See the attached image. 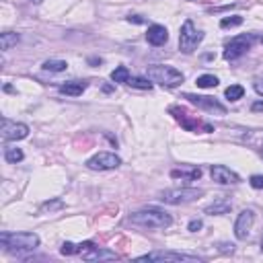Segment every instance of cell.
Masks as SVG:
<instances>
[{
	"instance_id": "8",
	"label": "cell",
	"mask_w": 263,
	"mask_h": 263,
	"mask_svg": "<svg viewBox=\"0 0 263 263\" xmlns=\"http://www.w3.org/2000/svg\"><path fill=\"white\" fill-rule=\"evenodd\" d=\"M183 99H187L189 103L193 105H198L202 109H206V111H210V113H218V115H224L226 113V107L222 103H218L214 97H202V95H191V93H185L183 95Z\"/></svg>"
},
{
	"instance_id": "27",
	"label": "cell",
	"mask_w": 263,
	"mask_h": 263,
	"mask_svg": "<svg viewBox=\"0 0 263 263\" xmlns=\"http://www.w3.org/2000/svg\"><path fill=\"white\" fill-rule=\"evenodd\" d=\"M60 253L62 255H74V253H78V245H74V243H64L62 249H60Z\"/></svg>"
},
{
	"instance_id": "22",
	"label": "cell",
	"mask_w": 263,
	"mask_h": 263,
	"mask_svg": "<svg viewBox=\"0 0 263 263\" xmlns=\"http://www.w3.org/2000/svg\"><path fill=\"white\" fill-rule=\"evenodd\" d=\"M41 68H44L46 72H62V70L68 68V64L64 60H48V62H44Z\"/></svg>"
},
{
	"instance_id": "26",
	"label": "cell",
	"mask_w": 263,
	"mask_h": 263,
	"mask_svg": "<svg viewBox=\"0 0 263 263\" xmlns=\"http://www.w3.org/2000/svg\"><path fill=\"white\" fill-rule=\"evenodd\" d=\"M239 25H243V17H239V15L224 17L222 21H220V27H222V29H228V27H239Z\"/></svg>"
},
{
	"instance_id": "3",
	"label": "cell",
	"mask_w": 263,
	"mask_h": 263,
	"mask_svg": "<svg viewBox=\"0 0 263 263\" xmlns=\"http://www.w3.org/2000/svg\"><path fill=\"white\" fill-rule=\"evenodd\" d=\"M146 76L152 82H158L164 89H175L183 82V74L173 66H164V64H155L146 68Z\"/></svg>"
},
{
	"instance_id": "32",
	"label": "cell",
	"mask_w": 263,
	"mask_h": 263,
	"mask_svg": "<svg viewBox=\"0 0 263 263\" xmlns=\"http://www.w3.org/2000/svg\"><path fill=\"white\" fill-rule=\"evenodd\" d=\"M253 111H263V101H257V103H253Z\"/></svg>"
},
{
	"instance_id": "10",
	"label": "cell",
	"mask_w": 263,
	"mask_h": 263,
	"mask_svg": "<svg viewBox=\"0 0 263 263\" xmlns=\"http://www.w3.org/2000/svg\"><path fill=\"white\" fill-rule=\"evenodd\" d=\"M210 175H212V181H216L220 185H237V183H241V177L234 171H230L228 167H224V164H212Z\"/></svg>"
},
{
	"instance_id": "9",
	"label": "cell",
	"mask_w": 263,
	"mask_h": 263,
	"mask_svg": "<svg viewBox=\"0 0 263 263\" xmlns=\"http://www.w3.org/2000/svg\"><path fill=\"white\" fill-rule=\"evenodd\" d=\"M253 222H255V212L253 210H243L234 222V237L239 241H247V237L251 234V228H253Z\"/></svg>"
},
{
	"instance_id": "25",
	"label": "cell",
	"mask_w": 263,
	"mask_h": 263,
	"mask_svg": "<svg viewBox=\"0 0 263 263\" xmlns=\"http://www.w3.org/2000/svg\"><path fill=\"white\" fill-rule=\"evenodd\" d=\"M111 80L113 82H128L130 80V70L126 66H117L115 70L111 72Z\"/></svg>"
},
{
	"instance_id": "1",
	"label": "cell",
	"mask_w": 263,
	"mask_h": 263,
	"mask_svg": "<svg viewBox=\"0 0 263 263\" xmlns=\"http://www.w3.org/2000/svg\"><path fill=\"white\" fill-rule=\"evenodd\" d=\"M128 222L140 228H169L173 224V218L158 208H142L128 216Z\"/></svg>"
},
{
	"instance_id": "24",
	"label": "cell",
	"mask_w": 263,
	"mask_h": 263,
	"mask_svg": "<svg viewBox=\"0 0 263 263\" xmlns=\"http://www.w3.org/2000/svg\"><path fill=\"white\" fill-rule=\"evenodd\" d=\"M150 78H140V76H130L128 85L134 89H142V91H150L152 89V82H148Z\"/></svg>"
},
{
	"instance_id": "33",
	"label": "cell",
	"mask_w": 263,
	"mask_h": 263,
	"mask_svg": "<svg viewBox=\"0 0 263 263\" xmlns=\"http://www.w3.org/2000/svg\"><path fill=\"white\" fill-rule=\"evenodd\" d=\"M128 21H130V23H144V19H140L138 15H134V17H128Z\"/></svg>"
},
{
	"instance_id": "13",
	"label": "cell",
	"mask_w": 263,
	"mask_h": 263,
	"mask_svg": "<svg viewBox=\"0 0 263 263\" xmlns=\"http://www.w3.org/2000/svg\"><path fill=\"white\" fill-rule=\"evenodd\" d=\"M140 259L144 261H200L196 255H185V253H175V251H155L146 253Z\"/></svg>"
},
{
	"instance_id": "16",
	"label": "cell",
	"mask_w": 263,
	"mask_h": 263,
	"mask_svg": "<svg viewBox=\"0 0 263 263\" xmlns=\"http://www.w3.org/2000/svg\"><path fill=\"white\" fill-rule=\"evenodd\" d=\"M173 179H185V181H196L202 177V169L200 167H181V169H173L171 171Z\"/></svg>"
},
{
	"instance_id": "30",
	"label": "cell",
	"mask_w": 263,
	"mask_h": 263,
	"mask_svg": "<svg viewBox=\"0 0 263 263\" xmlns=\"http://www.w3.org/2000/svg\"><path fill=\"white\" fill-rule=\"evenodd\" d=\"M253 87H255V91H257V95L263 97V76H259V78L253 80Z\"/></svg>"
},
{
	"instance_id": "6",
	"label": "cell",
	"mask_w": 263,
	"mask_h": 263,
	"mask_svg": "<svg viewBox=\"0 0 263 263\" xmlns=\"http://www.w3.org/2000/svg\"><path fill=\"white\" fill-rule=\"evenodd\" d=\"M202 39H204V33L193 25V21L187 19L181 27V33H179V50L183 53H193L202 44Z\"/></svg>"
},
{
	"instance_id": "28",
	"label": "cell",
	"mask_w": 263,
	"mask_h": 263,
	"mask_svg": "<svg viewBox=\"0 0 263 263\" xmlns=\"http://www.w3.org/2000/svg\"><path fill=\"white\" fill-rule=\"evenodd\" d=\"M58 208H64V202L62 200H53V202H46L44 204V208H41V210H58Z\"/></svg>"
},
{
	"instance_id": "19",
	"label": "cell",
	"mask_w": 263,
	"mask_h": 263,
	"mask_svg": "<svg viewBox=\"0 0 263 263\" xmlns=\"http://www.w3.org/2000/svg\"><path fill=\"white\" fill-rule=\"evenodd\" d=\"M17 41H19V33H12V31L0 33V48H2V52H8L12 46H17Z\"/></svg>"
},
{
	"instance_id": "5",
	"label": "cell",
	"mask_w": 263,
	"mask_h": 263,
	"mask_svg": "<svg viewBox=\"0 0 263 263\" xmlns=\"http://www.w3.org/2000/svg\"><path fill=\"white\" fill-rule=\"evenodd\" d=\"M204 196V189H196V187H175V189H167L158 193V200L171 206H181V204H189L196 202Z\"/></svg>"
},
{
	"instance_id": "14",
	"label": "cell",
	"mask_w": 263,
	"mask_h": 263,
	"mask_svg": "<svg viewBox=\"0 0 263 263\" xmlns=\"http://www.w3.org/2000/svg\"><path fill=\"white\" fill-rule=\"evenodd\" d=\"M146 41H148L150 46H155V48L164 46V44L169 41V31H167V27H162V25H150L148 31H146Z\"/></svg>"
},
{
	"instance_id": "11",
	"label": "cell",
	"mask_w": 263,
	"mask_h": 263,
	"mask_svg": "<svg viewBox=\"0 0 263 263\" xmlns=\"http://www.w3.org/2000/svg\"><path fill=\"white\" fill-rule=\"evenodd\" d=\"M2 138L4 140H23V138L29 136V126L25 123H17V121H8L6 117L2 119Z\"/></svg>"
},
{
	"instance_id": "29",
	"label": "cell",
	"mask_w": 263,
	"mask_h": 263,
	"mask_svg": "<svg viewBox=\"0 0 263 263\" xmlns=\"http://www.w3.org/2000/svg\"><path fill=\"white\" fill-rule=\"evenodd\" d=\"M249 183H251L253 189H263V175H253L249 179Z\"/></svg>"
},
{
	"instance_id": "23",
	"label": "cell",
	"mask_w": 263,
	"mask_h": 263,
	"mask_svg": "<svg viewBox=\"0 0 263 263\" xmlns=\"http://www.w3.org/2000/svg\"><path fill=\"white\" fill-rule=\"evenodd\" d=\"M224 95H226V99H228V101H239V99H243L245 89H243L241 85H230V87L224 91Z\"/></svg>"
},
{
	"instance_id": "34",
	"label": "cell",
	"mask_w": 263,
	"mask_h": 263,
	"mask_svg": "<svg viewBox=\"0 0 263 263\" xmlns=\"http://www.w3.org/2000/svg\"><path fill=\"white\" fill-rule=\"evenodd\" d=\"M31 2H35V4H39V2H41V0H31Z\"/></svg>"
},
{
	"instance_id": "31",
	"label": "cell",
	"mask_w": 263,
	"mask_h": 263,
	"mask_svg": "<svg viewBox=\"0 0 263 263\" xmlns=\"http://www.w3.org/2000/svg\"><path fill=\"white\" fill-rule=\"evenodd\" d=\"M202 226H204V222H202V220H191V222H189V226H187V228H189L191 232H198V230H200Z\"/></svg>"
},
{
	"instance_id": "2",
	"label": "cell",
	"mask_w": 263,
	"mask_h": 263,
	"mask_svg": "<svg viewBox=\"0 0 263 263\" xmlns=\"http://www.w3.org/2000/svg\"><path fill=\"white\" fill-rule=\"evenodd\" d=\"M0 243L10 253H23L37 249L39 237L35 232H2L0 234Z\"/></svg>"
},
{
	"instance_id": "18",
	"label": "cell",
	"mask_w": 263,
	"mask_h": 263,
	"mask_svg": "<svg viewBox=\"0 0 263 263\" xmlns=\"http://www.w3.org/2000/svg\"><path fill=\"white\" fill-rule=\"evenodd\" d=\"M87 89V82H80V80H70V82H64L60 85V93L62 95H70V97H78L82 95V91Z\"/></svg>"
},
{
	"instance_id": "17",
	"label": "cell",
	"mask_w": 263,
	"mask_h": 263,
	"mask_svg": "<svg viewBox=\"0 0 263 263\" xmlns=\"http://www.w3.org/2000/svg\"><path fill=\"white\" fill-rule=\"evenodd\" d=\"M82 259H87V261H101V259H117V255L113 251H107V249L93 247V249H89L87 253H82Z\"/></svg>"
},
{
	"instance_id": "7",
	"label": "cell",
	"mask_w": 263,
	"mask_h": 263,
	"mask_svg": "<svg viewBox=\"0 0 263 263\" xmlns=\"http://www.w3.org/2000/svg\"><path fill=\"white\" fill-rule=\"evenodd\" d=\"M119 164H121V158L115 152H97L95 157L87 160V167L91 171H111V169H117Z\"/></svg>"
},
{
	"instance_id": "4",
	"label": "cell",
	"mask_w": 263,
	"mask_h": 263,
	"mask_svg": "<svg viewBox=\"0 0 263 263\" xmlns=\"http://www.w3.org/2000/svg\"><path fill=\"white\" fill-rule=\"evenodd\" d=\"M255 41H259V44H263V35H257V33H245V35H239L230 39L226 44V50H224V60L232 62L237 60L241 56H245V53L251 50V46L255 44Z\"/></svg>"
},
{
	"instance_id": "20",
	"label": "cell",
	"mask_w": 263,
	"mask_h": 263,
	"mask_svg": "<svg viewBox=\"0 0 263 263\" xmlns=\"http://www.w3.org/2000/svg\"><path fill=\"white\" fill-rule=\"evenodd\" d=\"M4 158H6L8 162H12V164H17V162H21V160L25 158V155H23V150H21V148L6 146V148H4Z\"/></svg>"
},
{
	"instance_id": "35",
	"label": "cell",
	"mask_w": 263,
	"mask_h": 263,
	"mask_svg": "<svg viewBox=\"0 0 263 263\" xmlns=\"http://www.w3.org/2000/svg\"><path fill=\"white\" fill-rule=\"evenodd\" d=\"M261 251H263V239H261Z\"/></svg>"
},
{
	"instance_id": "12",
	"label": "cell",
	"mask_w": 263,
	"mask_h": 263,
	"mask_svg": "<svg viewBox=\"0 0 263 263\" xmlns=\"http://www.w3.org/2000/svg\"><path fill=\"white\" fill-rule=\"evenodd\" d=\"M171 113L175 115V119L181 123V126L187 130V132H200V130H206V132H212L214 128L212 126H208V123H202L200 119H189L185 111H181V109H177V107H171Z\"/></svg>"
},
{
	"instance_id": "15",
	"label": "cell",
	"mask_w": 263,
	"mask_h": 263,
	"mask_svg": "<svg viewBox=\"0 0 263 263\" xmlns=\"http://www.w3.org/2000/svg\"><path fill=\"white\" fill-rule=\"evenodd\" d=\"M230 210H232V202L226 198H218V200H214V204L204 208V212L210 216H222V214H228Z\"/></svg>"
},
{
	"instance_id": "21",
	"label": "cell",
	"mask_w": 263,
	"mask_h": 263,
	"mask_svg": "<svg viewBox=\"0 0 263 263\" xmlns=\"http://www.w3.org/2000/svg\"><path fill=\"white\" fill-rule=\"evenodd\" d=\"M218 76H214V74H204V76H200L198 80H196V85L200 87V89H214V87H218Z\"/></svg>"
}]
</instances>
